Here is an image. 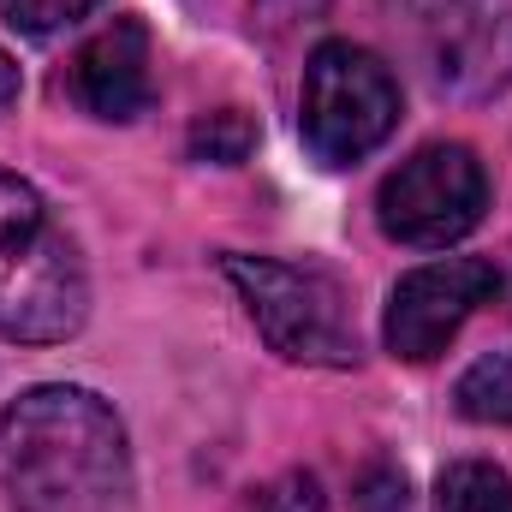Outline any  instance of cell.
Here are the masks:
<instances>
[{"mask_svg":"<svg viewBox=\"0 0 512 512\" xmlns=\"http://www.w3.org/2000/svg\"><path fill=\"white\" fill-rule=\"evenodd\" d=\"M501 292V274L495 262L483 256H447V262H429V268H411L393 298H387L382 316V340L393 358L405 364H429L447 352V340Z\"/></svg>","mask_w":512,"mask_h":512,"instance_id":"obj_6","label":"cell"},{"mask_svg":"<svg viewBox=\"0 0 512 512\" xmlns=\"http://www.w3.org/2000/svg\"><path fill=\"white\" fill-rule=\"evenodd\" d=\"M90 6H102V0H0V18L30 30V36H48V30L72 24V18H84Z\"/></svg>","mask_w":512,"mask_h":512,"instance_id":"obj_13","label":"cell"},{"mask_svg":"<svg viewBox=\"0 0 512 512\" xmlns=\"http://www.w3.org/2000/svg\"><path fill=\"white\" fill-rule=\"evenodd\" d=\"M376 209H382L387 239L435 251V245L465 239L483 221V209H489V173H483V161L465 143H429V149H417L411 161H399L387 173Z\"/></svg>","mask_w":512,"mask_h":512,"instance_id":"obj_5","label":"cell"},{"mask_svg":"<svg viewBox=\"0 0 512 512\" xmlns=\"http://www.w3.org/2000/svg\"><path fill=\"white\" fill-rule=\"evenodd\" d=\"M358 512H405V477L399 471H364V483H358Z\"/></svg>","mask_w":512,"mask_h":512,"instance_id":"obj_14","label":"cell"},{"mask_svg":"<svg viewBox=\"0 0 512 512\" xmlns=\"http://www.w3.org/2000/svg\"><path fill=\"white\" fill-rule=\"evenodd\" d=\"M239 512H322V483L310 471H286V477L251 489Z\"/></svg>","mask_w":512,"mask_h":512,"instance_id":"obj_12","label":"cell"},{"mask_svg":"<svg viewBox=\"0 0 512 512\" xmlns=\"http://www.w3.org/2000/svg\"><path fill=\"white\" fill-rule=\"evenodd\" d=\"M453 405H459V417H471V423H512V352H489V358H477L459 387H453Z\"/></svg>","mask_w":512,"mask_h":512,"instance_id":"obj_10","label":"cell"},{"mask_svg":"<svg viewBox=\"0 0 512 512\" xmlns=\"http://www.w3.org/2000/svg\"><path fill=\"white\" fill-rule=\"evenodd\" d=\"M435 512H512V477L501 465L459 459L435 483Z\"/></svg>","mask_w":512,"mask_h":512,"instance_id":"obj_9","label":"cell"},{"mask_svg":"<svg viewBox=\"0 0 512 512\" xmlns=\"http://www.w3.org/2000/svg\"><path fill=\"white\" fill-rule=\"evenodd\" d=\"M0 495L12 512H120L131 495L126 423L90 387H30L0 417Z\"/></svg>","mask_w":512,"mask_h":512,"instance_id":"obj_1","label":"cell"},{"mask_svg":"<svg viewBox=\"0 0 512 512\" xmlns=\"http://www.w3.org/2000/svg\"><path fill=\"white\" fill-rule=\"evenodd\" d=\"M435 84L453 96H495L512 84V0H435L429 12Z\"/></svg>","mask_w":512,"mask_h":512,"instance_id":"obj_7","label":"cell"},{"mask_svg":"<svg viewBox=\"0 0 512 512\" xmlns=\"http://www.w3.org/2000/svg\"><path fill=\"white\" fill-rule=\"evenodd\" d=\"M304 143L328 167L364 161L399 126V84L358 42H322L304 66Z\"/></svg>","mask_w":512,"mask_h":512,"instance_id":"obj_4","label":"cell"},{"mask_svg":"<svg viewBox=\"0 0 512 512\" xmlns=\"http://www.w3.org/2000/svg\"><path fill=\"white\" fill-rule=\"evenodd\" d=\"M72 96L96 120H137L155 96L149 84V30L137 18H114L72 60Z\"/></svg>","mask_w":512,"mask_h":512,"instance_id":"obj_8","label":"cell"},{"mask_svg":"<svg viewBox=\"0 0 512 512\" xmlns=\"http://www.w3.org/2000/svg\"><path fill=\"white\" fill-rule=\"evenodd\" d=\"M256 143L251 120L239 114V108H221V114H203L197 126H191V155L197 161H221V167H233V161H245Z\"/></svg>","mask_w":512,"mask_h":512,"instance_id":"obj_11","label":"cell"},{"mask_svg":"<svg viewBox=\"0 0 512 512\" xmlns=\"http://www.w3.org/2000/svg\"><path fill=\"white\" fill-rule=\"evenodd\" d=\"M12 96H18V66H12V60H6V48H0V108H6Z\"/></svg>","mask_w":512,"mask_h":512,"instance_id":"obj_15","label":"cell"},{"mask_svg":"<svg viewBox=\"0 0 512 512\" xmlns=\"http://www.w3.org/2000/svg\"><path fill=\"white\" fill-rule=\"evenodd\" d=\"M221 274L239 286L256 334L286 364H316V370H352L358 364L352 298L334 274L274 262V256H221Z\"/></svg>","mask_w":512,"mask_h":512,"instance_id":"obj_3","label":"cell"},{"mask_svg":"<svg viewBox=\"0 0 512 512\" xmlns=\"http://www.w3.org/2000/svg\"><path fill=\"white\" fill-rule=\"evenodd\" d=\"M90 316V274L54 209L0 167V340L54 346Z\"/></svg>","mask_w":512,"mask_h":512,"instance_id":"obj_2","label":"cell"}]
</instances>
